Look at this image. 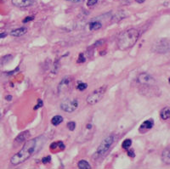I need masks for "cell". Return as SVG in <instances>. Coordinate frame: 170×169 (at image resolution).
Segmentation results:
<instances>
[{"label":"cell","instance_id":"6da1fadb","mask_svg":"<svg viewBox=\"0 0 170 169\" xmlns=\"http://www.w3.org/2000/svg\"><path fill=\"white\" fill-rule=\"evenodd\" d=\"M38 139H33L27 141L24 145L22 149L11 157L10 159L11 164L16 166L29 159L36 151L37 145H38Z\"/></svg>","mask_w":170,"mask_h":169},{"label":"cell","instance_id":"7a4b0ae2","mask_svg":"<svg viewBox=\"0 0 170 169\" xmlns=\"http://www.w3.org/2000/svg\"><path fill=\"white\" fill-rule=\"evenodd\" d=\"M139 31L136 29L132 28L124 31L122 33H121L118 40V45L119 50L124 51L132 48L139 39Z\"/></svg>","mask_w":170,"mask_h":169},{"label":"cell","instance_id":"3957f363","mask_svg":"<svg viewBox=\"0 0 170 169\" xmlns=\"http://www.w3.org/2000/svg\"><path fill=\"white\" fill-rule=\"evenodd\" d=\"M106 89H107L106 85H103V86H101L99 89L94 90L93 93H91L90 95L88 96L87 103L89 105H94L97 104L103 98V96H104Z\"/></svg>","mask_w":170,"mask_h":169},{"label":"cell","instance_id":"277c9868","mask_svg":"<svg viewBox=\"0 0 170 169\" xmlns=\"http://www.w3.org/2000/svg\"><path fill=\"white\" fill-rule=\"evenodd\" d=\"M113 143H114V136L113 135H109L106 138H105L99 145L98 149L96 150L95 155L99 157L104 156L106 153L108 152V150L111 149Z\"/></svg>","mask_w":170,"mask_h":169},{"label":"cell","instance_id":"5b68a950","mask_svg":"<svg viewBox=\"0 0 170 169\" xmlns=\"http://www.w3.org/2000/svg\"><path fill=\"white\" fill-rule=\"evenodd\" d=\"M78 107V100L77 99H65L60 104V108L66 112L71 113Z\"/></svg>","mask_w":170,"mask_h":169},{"label":"cell","instance_id":"8992f818","mask_svg":"<svg viewBox=\"0 0 170 169\" xmlns=\"http://www.w3.org/2000/svg\"><path fill=\"white\" fill-rule=\"evenodd\" d=\"M73 82V78L71 77H65L63 78V79L60 81L58 86V90L60 93H65L67 92L70 89L71 87V83Z\"/></svg>","mask_w":170,"mask_h":169},{"label":"cell","instance_id":"52a82bcc","mask_svg":"<svg viewBox=\"0 0 170 169\" xmlns=\"http://www.w3.org/2000/svg\"><path fill=\"white\" fill-rule=\"evenodd\" d=\"M137 80H138L139 83L142 84V85H149L150 86V85H154V83L156 82L155 79L148 73H146V72L140 74Z\"/></svg>","mask_w":170,"mask_h":169},{"label":"cell","instance_id":"ba28073f","mask_svg":"<svg viewBox=\"0 0 170 169\" xmlns=\"http://www.w3.org/2000/svg\"><path fill=\"white\" fill-rule=\"evenodd\" d=\"M153 126H154V121H153V119L150 118V119L145 121V122L140 125L139 131H140L141 133H145L146 131L151 129Z\"/></svg>","mask_w":170,"mask_h":169},{"label":"cell","instance_id":"9c48e42d","mask_svg":"<svg viewBox=\"0 0 170 169\" xmlns=\"http://www.w3.org/2000/svg\"><path fill=\"white\" fill-rule=\"evenodd\" d=\"M33 0H12V3L19 8L28 7L32 3Z\"/></svg>","mask_w":170,"mask_h":169},{"label":"cell","instance_id":"30bf717a","mask_svg":"<svg viewBox=\"0 0 170 169\" xmlns=\"http://www.w3.org/2000/svg\"><path fill=\"white\" fill-rule=\"evenodd\" d=\"M29 137H30V133H29L28 131L22 132V133H20V134L16 137V139H15V142L17 143V144H21V143L25 142Z\"/></svg>","mask_w":170,"mask_h":169},{"label":"cell","instance_id":"8fae6325","mask_svg":"<svg viewBox=\"0 0 170 169\" xmlns=\"http://www.w3.org/2000/svg\"><path fill=\"white\" fill-rule=\"evenodd\" d=\"M27 31V27H20L18 29H15V30L11 31L10 32V35L13 36V37H15V38H19L21 37L23 35H25Z\"/></svg>","mask_w":170,"mask_h":169},{"label":"cell","instance_id":"7c38bea8","mask_svg":"<svg viewBox=\"0 0 170 169\" xmlns=\"http://www.w3.org/2000/svg\"><path fill=\"white\" fill-rule=\"evenodd\" d=\"M162 160L164 163L169 164L170 163V149L167 148L162 153Z\"/></svg>","mask_w":170,"mask_h":169},{"label":"cell","instance_id":"4fadbf2b","mask_svg":"<svg viewBox=\"0 0 170 169\" xmlns=\"http://www.w3.org/2000/svg\"><path fill=\"white\" fill-rule=\"evenodd\" d=\"M160 117L162 120H168L170 118V107H164L161 110Z\"/></svg>","mask_w":170,"mask_h":169},{"label":"cell","instance_id":"5bb4252c","mask_svg":"<svg viewBox=\"0 0 170 169\" xmlns=\"http://www.w3.org/2000/svg\"><path fill=\"white\" fill-rule=\"evenodd\" d=\"M101 27H102V25L99 21H93V22H90L89 24V28H90V31L99 30L101 28Z\"/></svg>","mask_w":170,"mask_h":169},{"label":"cell","instance_id":"9a60e30c","mask_svg":"<svg viewBox=\"0 0 170 169\" xmlns=\"http://www.w3.org/2000/svg\"><path fill=\"white\" fill-rule=\"evenodd\" d=\"M63 122V117L61 116H55L52 119H51V123L54 125V126H58L59 124H60L61 122Z\"/></svg>","mask_w":170,"mask_h":169},{"label":"cell","instance_id":"2e32d148","mask_svg":"<svg viewBox=\"0 0 170 169\" xmlns=\"http://www.w3.org/2000/svg\"><path fill=\"white\" fill-rule=\"evenodd\" d=\"M78 168H80V169H90L91 168L90 163H89L88 161H84V160H82V161H80L78 163Z\"/></svg>","mask_w":170,"mask_h":169},{"label":"cell","instance_id":"e0dca14e","mask_svg":"<svg viewBox=\"0 0 170 169\" xmlns=\"http://www.w3.org/2000/svg\"><path fill=\"white\" fill-rule=\"evenodd\" d=\"M12 59H13V56H12L11 54L5 55V56H3V57L1 58V60H0V64H1L2 66H4V65L8 64L10 61H11Z\"/></svg>","mask_w":170,"mask_h":169},{"label":"cell","instance_id":"ac0fdd59","mask_svg":"<svg viewBox=\"0 0 170 169\" xmlns=\"http://www.w3.org/2000/svg\"><path fill=\"white\" fill-rule=\"evenodd\" d=\"M131 145H132V141H131V139H125V140L122 142V147L125 149H129V147Z\"/></svg>","mask_w":170,"mask_h":169},{"label":"cell","instance_id":"d6986e66","mask_svg":"<svg viewBox=\"0 0 170 169\" xmlns=\"http://www.w3.org/2000/svg\"><path fill=\"white\" fill-rule=\"evenodd\" d=\"M63 145V143L62 142H55V143H53V144H51L50 145V149H53V150H55V149H59L60 148V145Z\"/></svg>","mask_w":170,"mask_h":169},{"label":"cell","instance_id":"ffe728a7","mask_svg":"<svg viewBox=\"0 0 170 169\" xmlns=\"http://www.w3.org/2000/svg\"><path fill=\"white\" fill-rule=\"evenodd\" d=\"M75 128H76V123H75V122H69L68 123H67V128L70 130V131H73V130L75 129Z\"/></svg>","mask_w":170,"mask_h":169},{"label":"cell","instance_id":"44dd1931","mask_svg":"<svg viewBox=\"0 0 170 169\" xmlns=\"http://www.w3.org/2000/svg\"><path fill=\"white\" fill-rule=\"evenodd\" d=\"M87 87H88V85H87V83H83V82H81L79 83L78 86H77V89L78 90H80V91H83L84 89H87Z\"/></svg>","mask_w":170,"mask_h":169},{"label":"cell","instance_id":"7402d4cb","mask_svg":"<svg viewBox=\"0 0 170 169\" xmlns=\"http://www.w3.org/2000/svg\"><path fill=\"white\" fill-rule=\"evenodd\" d=\"M97 3V0H88V3H87V5L89 7H92L94 5H95Z\"/></svg>","mask_w":170,"mask_h":169},{"label":"cell","instance_id":"603a6c76","mask_svg":"<svg viewBox=\"0 0 170 169\" xmlns=\"http://www.w3.org/2000/svg\"><path fill=\"white\" fill-rule=\"evenodd\" d=\"M85 60H86V59L84 58L83 54H79V57H78V63H83Z\"/></svg>","mask_w":170,"mask_h":169},{"label":"cell","instance_id":"cb8c5ba5","mask_svg":"<svg viewBox=\"0 0 170 169\" xmlns=\"http://www.w3.org/2000/svg\"><path fill=\"white\" fill-rule=\"evenodd\" d=\"M128 155L130 157H134L135 156V154H134V151L133 150V149H129V150H128Z\"/></svg>","mask_w":170,"mask_h":169},{"label":"cell","instance_id":"d4e9b609","mask_svg":"<svg viewBox=\"0 0 170 169\" xmlns=\"http://www.w3.org/2000/svg\"><path fill=\"white\" fill-rule=\"evenodd\" d=\"M33 19H34V17H33V16H27L26 19H24V20H23V23H27L28 21L32 20Z\"/></svg>","mask_w":170,"mask_h":169},{"label":"cell","instance_id":"484cf974","mask_svg":"<svg viewBox=\"0 0 170 169\" xmlns=\"http://www.w3.org/2000/svg\"><path fill=\"white\" fill-rule=\"evenodd\" d=\"M43 162L44 164H46V163H48V162H50V156H47V157L43 158Z\"/></svg>","mask_w":170,"mask_h":169},{"label":"cell","instance_id":"4316f807","mask_svg":"<svg viewBox=\"0 0 170 169\" xmlns=\"http://www.w3.org/2000/svg\"><path fill=\"white\" fill-rule=\"evenodd\" d=\"M7 36V33L6 32H3V33H0V39L1 38H3Z\"/></svg>","mask_w":170,"mask_h":169},{"label":"cell","instance_id":"83f0119b","mask_svg":"<svg viewBox=\"0 0 170 169\" xmlns=\"http://www.w3.org/2000/svg\"><path fill=\"white\" fill-rule=\"evenodd\" d=\"M6 100H8V101L12 100V96H11V95H8V96H6Z\"/></svg>","mask_w":170,"mask_h":169},{"label":"cell","instance_id":"f1b7e54d","mask_svg":"<svg viewBox=\"0 0 170 169\" xmlns=\"http://www.w3.org/2000/svg\"><path fill=\"white\" fill-rule=\"evenodd\" d=\"M135 1H136L137 3H144L146 0H135Z\"/></svg>","mask_w":170,"mask_h":169},{"label":"cell","instance_id":"f546056e","mask_svg":"<svg viewBox=\"0 0 170 169\" xmlns=\"http://www.w3.org/2000/svg\"><path fill=\"white\" fill-rule=\"evenodd\" d=\"M67 1H72V2H78L79 0H67Z\"/></svg>","mask_w":170,"mask_h":169},{"label":"cell","instance_id":"4dcf8cb0","mask_svg":"<svg viewBox=\"0 0 170 169\" xmlns=\"http://www.w3.org/2000/svg\"><path fill=\"white\" fill-rule=\"evenodd\" d=\"M169 84H170V78H169Z\"/></svg>","mask_w":170,"mask_h":169},{"label":"cell","instance_id":"1f68e13d","mask_svg":"<svg viewBox=\"0 0 170 169\" xmlns=\"http://www.w3.org/2000/svg\"><path fill=\"white\" fill-rule=\"evenodd\" d=\"M0 117H1V112H0Z\"/></svg>","mask_w":170,"mask_h":169}]
</instances>
